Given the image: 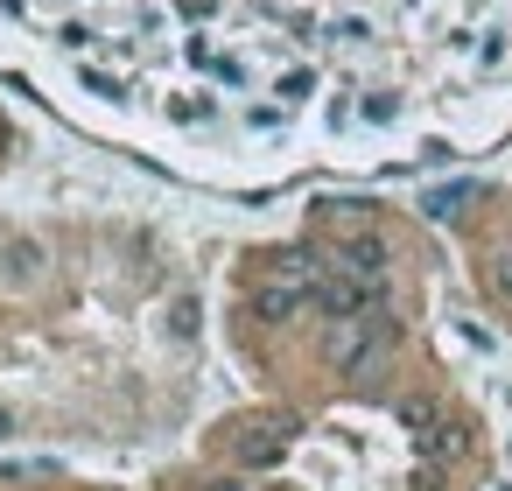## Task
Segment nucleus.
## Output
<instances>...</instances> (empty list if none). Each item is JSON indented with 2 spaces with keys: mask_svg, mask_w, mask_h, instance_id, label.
Here are the masks:
<instances>
[{
  "mask_svg": "<svg viewBox=\"0 0 512 491\" xmlns=\"http://www.w3.org/2000/svg\"><path fill=\"white\" fill-rule=\"evenodd\" d=\"M176 141L463 155L512 134V0H0Z\"/></svg>",
  "mask_w": 512,
  "mask_h": 491,
  "instance_id": "nucleus-1",
  "label": "nucleus"
},
{
  "mask_svg": "<svg viewBox=\"0 0 512 491\" xmlns=\"http://www.w3.org/2000/svg\"><path fill=\"white\" fill-rule=\"evenodd\" d=\"M442 218L463 239L484 309L512 330V190H456V197H442Z\"/></svg>",
  "mask_w": 512,
  "mask_h": 491,
  "instance_id": "nucleus-2",
  "label": "nucleus"
}]
</instances>
